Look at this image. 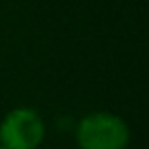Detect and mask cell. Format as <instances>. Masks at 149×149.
<instances>
[{"label":"cell","instance_id":"3957f363","mask_svg":"<svg viewBox=\"0 0 149 149\" xmlns=\"http://www.w3.org/2000/svg\"><path fill=\"white\" fill-rule=\"evenodd\" d=\"M0 149H4V147H0Z\"/></svg>","mask_w":149,"mask_h":149},{"label":"cell","instance_id":"6da1fadb","mask_svg":"<svg viewBox=\"0 0 149 149\" xmlns=\"http://www.w3.org/2000/svg\"><path fill=\"white\" fill-rule=\"evenodd\" d=\"M76 139L80 149H125L129 145V129L114 114L94 112L80 120Z\"/></svg>","mask_w":149,"mask_h":149},{"label":"cell","instance_id":"7a4b0ae2","mask_svg":"<svg viewBox=\"0 0 149 149\" xmlns=\"http://www.w3.org/2000/svg\"><path fill=\"white\" fill-rule=\"evenodd\" d=\"M45 135L41 116L31 108H17L0 125V141L4 149H35Z\"/></svg>","mask_w":149,"mask_h":149}]
</instances>
